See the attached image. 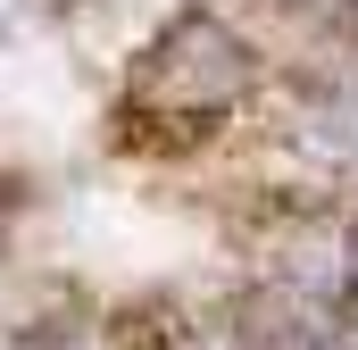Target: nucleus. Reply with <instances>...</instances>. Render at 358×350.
<instances>
[{"mask_svg": "<svg viewBox=\"0 0 358 350\" xmlns=\"http://www.w3.org/2000/svg\"><path fill=\"white\" fill-rule=\"evenodd\" d=\"M242 84H250V50H242L217 17L167 25V34L150 42V59H142V100H167V108H183V117L225 108Z\"/></svg>", "mask_w": 358, "mask_h": 350, "instance_id": "f257e3e1", "label": "nucleus"}]
</instances>
